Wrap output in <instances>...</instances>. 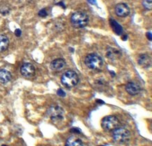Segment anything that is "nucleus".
I'll return each mask as SVG.
<instances>
[{
    "label": "nucleus",
    "instance_id": "nucleus-1",
    "mask_svg": "<svg viewBox=\"0 0 152 146\" xmlns=\"http://www.w3.org/2000/svg\"><path fill=\"white\" fill-rule=\"evenodd\" d=\"M85 64L91 70L100 72L104 68V61L101 56L96 54H90L85 58Z\"/></svg>",
    "mask_w": 152,
    "mask_h": 146
},
{
    "label": "nucleus",
    "instance_id": "nucleus-2",
    "mask_svg": "<svg viewBox=\"0 0 152 146\" xmlns=\"http://www.w3.org/2000/svg\"><path fill=\"white\" fill-rule=\"evenodd\" d=\"M88 15L83 11H78L74 13L71 17V23L74 28L77 29L83 28L88 23Z\"/></svg>",
    "mask_w": 152,
    "mask_h": 146
},
{
    "label": "nucleus",
    "instance_id": "nucleus-3",
    "mask_svg": "<svg viewBox=\"0 0 152 146\" xmlns=\"http://www.w3.org/2000/svg\"><path fill=\"white\" fill-rule=\"evenodd\" d=\"M112 138L114 141L119 144H127L130 142L131 134L124 127H118L112 131Z\"/></svg>",
    "mask_w": 152,
    "mask_h": 146
},
{
    "label": "nucleus",
    "instance_id": "nucleus-4",
    "mask_svg": "<svg viewBox=\"0 0 152 146\" xmlns=\"http://www.w3.org/2000/svg\"><path fill=\"white\" fill-rule=\"evenodd\" d=\"M79 76L73 70H68L61 77V82L66 88H73L79 83Z\"/></svg>",
    "mask_w": 152,
    "mask_h": 146
},
{
    "label": "nucleus",
    "instance_id": "nucleus-5",
    "mask_svg": "<svg viewBox=\"0 0 152 146\" xmlns=\"http://www.w3.org/2000/svg\"><path fill=\"white\" fill-rule=\"evenodd\" d=\"M65 111L59 106H50L47 110V115L53 122H60L64 119Z\"/></svg>",
    "mask_w": 152,
    "mask_h": 146
},
{
    "label": "nucleus",
    "instance_id": "nucleus-6",
    "mask_svg": "<svg viewBox=\"0 0 152 146\" xmlns=\"http://www.w3.org/2000/svg\"><path fill=\"white\" fill-rule=\"evenodd\" d=\"M120 122L116 116L109 115L103 118L102 127L107 131H112L115 128L119 127Z\"/></svg>",
    "mask_w": 152,
    "mask_h": 146
},
{
    "label": "nucleus",
    "instance_id": "nucleus-7",
    "mask_svg": "<svg viewBox=\"0 0 152 146\" xmlns=\"http://www.w3.org/2000/svg\"><path fill=\"white\" fill-rule=\"evenodd\" d=\"M20 73L23 77L31 78L35 75V67L32 63H24L20 67Z\"/></svg>",
    "mask_w": 152,
    "mask_h": 146
},
{
    "label": "nucleus",
    "instance_id": "nucleus-8",
    "mask_svg": "<svg viewBox=\"0 0 152 146\" xmlns=\"http://www.w3.org/2000/svg\"><path fill=\"white\" fill-rule=\"evenodd\" d=\"M115 12L116 15L119 17H126L130 14V8L126 4L121 3L118 4L115 7Z\"/></svg>",
    "mask_w": 152,
    "mask_h": 146
},
{
    "label": "nucleus",
    "instance_id": "nucleus-9",
    "mask_svg": "<svg viewBox=\"0 0 152 146\" xmlns=\"http://www.w3.org/2000/svg\"><path fill=\"white\" fill-rule=\"evenodd\" d=\"M66 66V62L64 59L62 58H57V59L53 60L51 62L50 65V69L53 71H61L62 70H63Z\"/></svg>",
    "mask_w": 152,
    "mask_h": 146
},
{
    "label": "nucleus",
    "instance_id": "nucleus-10",
    "mask_svg": "<svg viewBox=\"0 0 152 146\" xmlns=\"http://www.w3.org/2000/svg\"><path fill=\"white\" fill-rule=\"evenodd\" d=\"M126 90L131 96H135V95L139 94L141 91V88H140L139 84L130 81L126 84Z\"/></svg>",
    "mask_w": 152,
    "mask_h": 146
},
{
    "label": "nucleus",
    "instance_id": "nucleus-11",
    "mask_svg": "<svg viewBox=\"0 0 152 146\" xmlns=\"http://www.w3.org/2000/svg\"><path fill=\"white\" fill-rule=\"evenodd\" d=\"M138 63L144 68H148L151 65V59L147 54H142L138 58Z\"/></svg>",
    "mask_w": 152,
    "mask_h": 146
},
{
    "label": "nucleus",
    "instance_id": "nucleus-12",
    "mask_svg": "<svg viewBox=\"0 0 152 146\" xmlns=\"http://www.w3.org/2000/svg\"><path fill=\"white\" fill-rule=\"evenodd\" d=\"M107 57L112 60L118 59L121 56V52L114 48H109L107 51Z\"/></svg>",
    "mask_w": 152,
    "mask_h": 146
},
{
    "label": "nucleus",
    "instance_id": "nucleus-13",
    "mask_svg": "<svg viewBox=\"0 0 152 146\" xmlns=\"http://www.w3.org/2000/svg\"><path fill=\"white\" fill-rule=\"evenodd\" d=\"M65 146H83V143L77 136H72L66 141Z\"/></svg>",
    "mask_w": 152,
    "mask_h": 146
},
{
    "label": "nucleus",
    "instance_id": "nucleus-14",
    "mask_svg": "<svg viewBox=\"0 0 152 146\" xmlns=\"http://www.w3.org/2000/svg\"><path fill=\"white\" fill-rule=\"evenodd\" d=\"M11 74L7 70H0V82L3 84H7L11 81Z\"/></svg>",
    "mask_w": 152,
    "mask_h": 146
},
{
    "label": "nucleus",
    "instance_id": "nucleus-15",
    "mask_svg": "<svg viewBox=\"0 0 152 146\" xmlns=\"http://www.w3.org/2000/svg\"><path fill=\"white\" fill-rule=\"evenodd\" d=\"M9 45V38L7 36L0 34V52H3L7 49Z\"/></svg>",
    "mask_w": 152,
    "mask_h": 146
},
{
    "label": "nucleus",
    "instance_id": "nucleus-16",
    "mask_svg": "<svg viewBox=\"0 0 152 146\" xmlns=\"http://www.w3.org/2000/svg\"><path fill=\"white\" fill-rule=\"evenodd\" d=\"M110 23L113 29H114V32L117 34H121V33L123 32L122 27L121 26V25L118 24L116 21L112 20V19H111L110 20Z\"/></svg>",
    "mask_w": 152,
    "mask_h": 146
},
{
    "label": "nucleus",
    "instance_id": "nucleus-17",
    "mask_svg": "<svg viewBox=\"0 0 152 146\" xmlns=\"http://www.w3.org/2000/svg\"><path fill=\"white\" fill-rule=\"evenodd\" d=\"M142 6L147 10H151L152 9V0H143Z\"/></svg>",
    "mask_w": 152,
    "mask_h": 146
},
{
    "label": "nucleus",
    "instance_id": "nucleus-18",
    "mask_svg": "<svg viewBox=\"0 0 152 146\" xmlns=\"http://www.w3.org/2000/svg\"><path fill=\"white\" fill-rule=\"evenodd\" d=\"M39 15L40 17H43V18L46 17L47 15V12H46V9H42V10H40L39 12Z\"/></svg>",
    "mask_w": 152,
    "mask_h": 146
},
{
    "label": "nucleus",
    "instance_id": "nucleus-19",
    "mask_svg": "<svg viewBox=\"0 0 152 146\" xmlns=\"http://www.w3.org/2000/svg\"><path fill=\"white\" fill-rule=\"evenodd\" d=\"M57 94H58V96H59L60 97H65L66 96L65 92L61 89H59L57 91Z\"/></svg>",
    "mask_w": 152,
    "mask_h": 146
},
{
    "label": "nucleus",
    "instance_id": "nucleus-20",
    "mask_svg": "<svg viewBox=\"0 0 152 146\" xmlns=\"http://www.w3.org/2000/svg\"><path fill=\"white\" fill-rule=\"evenodd\" d=\"M9 11H10V9H8V8H3L2 9H1L0 10V12L2 13L3 15H7L8 13H9Z\"/></svg>",
    "mask_w": 152,
    "mask_h": 146
},
{
    "label": "nucleus",
    "instance_id": "nucleus-21",
    "mask_svg": "<svg viewBox=\"0 0 152 146\" xmlns=\"http://www.w3.org/2000/svg\"><path fill=\"white\" fill-rule=\"evenodd\" d=\"M21 34H22V32H21V30H20V29H16V30H15V36L18 37H20Z\"/></svg>",
    "mask_w": 152,
    "mask_h": 146
},
{
    "label": "nucleus",
    "instance_id": "nucleus-22",
    "mask_svg": "<svg viewBox=\"0 0 152 146\" xmlns=\"http://www.w3.org/2000/svg\"><path fill=\"white\" fill-rule=\"evenodd\" d=\"M91 4H96V0H88Z\"/></svg>",
    "mask_w": 152,
    "mask_h": 146
},
{
    "label": "nucleus",
    "instance_id": "nucleus-23",
    "mask_svg": "<svg viewBox=\"0 0 152 146\" xmlns=\"http://www.w3.org/2000/svg\"><path fill=\"white\" fill-rule=\"evenodd\" d=\"M147 36H148V37H149V40L151 41V32L147 33Z\"/></svg>",
    "mask_w": 152,
    "mask_h": 146
},
{
    "label": "nucleus",
    "instance_id": "nucleus-24",
    "mask_svg": "<svg viewBox=\"0 0 152 146\" xmlns=\"http://www.w3.org/2000/svg\"><path fill=\"white\" fill-rule=\"evenodd\" d=\"M58 5H62V7H63V8H65V7H64V6H65V4H64L62 2H60V3H58V4H57Z\"/></svg>",
    "mask_w": 152,
    "mask_h": 146
},
{
    "label": "nucleus",
    "instance_id": "nucleus-25",
    "mask_svg": "<svg viewBox=\"0 0 152 146\" xmlns=\"http://www.w3.org/2000/svg\"><path fill=\"white\" fill-rule=\"evenodd\" d=\"M1 146H7V145H2Z\"/></svg>",
    "mask_w": 152,
    "mask_h": 146
}]
</instances>
